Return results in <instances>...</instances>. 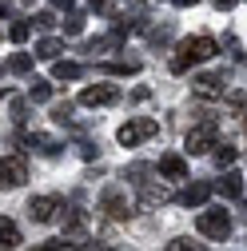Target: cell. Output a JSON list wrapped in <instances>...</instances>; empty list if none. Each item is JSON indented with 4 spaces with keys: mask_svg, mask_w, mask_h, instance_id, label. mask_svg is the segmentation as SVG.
<instances>
[{
    "mask_svg": "<svg viewBox=\"0 0 247 251\" xmlns=\"http://www.w3.org/2000/svg\"><path fill=\"white\" fill-rule=\"evenodd\" d=\"M215 44L211 36H192V40H183L179 48H175V56H172V72L179 76V72H188L192 64H199V60H207V56H215Z\"/></svg>",
    "mask_w": 247,
    "mask_h": 251,
    "instance_id": "6da1fadb",
    "label": "cell"
},
{
    "mask_svg": "<svg viewBox=\"0 0 247 251\" xmlns=\"http://www.w3.org/2000/svg\"><path fill=\"white\" fill-rule=\"evenodd\" d=\"M160 132V124L151 120V116H132L128 124H120V132H116V140L124 144V148H140L144 140H151Z\"/></svg>",
    "mask_w": 247,
    "mask_h": 251,
    "instance_id": "7a4b0ae2",
    "label": "cell"
},
{
    "mask_svg": "<svg viewBox=\"0 0 247 251\" xmlns=\"http://www.w3.org/2000/svg\"><path fill=\"white\" fill-rule=\"evenodd\" d=\"M215 136H220V120L215 116H203L196 128L188 132V140H183V148H188V155H203L215 148Z\"/></svg>",
    "mask_w": 247,
    "mask_h": 251,
    "instance_id": "3957f363",
    "label": "cell"
},
{
    "mask_svg": "<svg viewBox=\"0 0 247 251\" xmlns=\"http://www.w3.org/2000/svg\"><path fill=\"white\" fill-rule=\"evenodd\" d=\"M196 227H199V235H207V239H227L231 235V219H227V211L223 207H203L199 211V219H196Z\"/></svg>",
    "mask_w": 247,
    "mask_h": 251,
    "instance_id": "277c9868",
    "label": "cell"
},
{
    "mask_svg": "<svg viewBox=\"0 0 247 251\" xmlns=\"http://www.w3.org/2000/svg\"><path fill=\"white\" fill-rule=\"evenodd\" d=\"M100 211L108 215V219H128L132 215V200H128V192H124V187H104L100 192Z\"/></svg>",
    "mask_w": 247,
    "mask_h": 251,
    "instance_id": "5b68a950",
    "label": "cell"
},
{
    "mask_svg": "<svg viewBox=\"0 0 247 251\" xmlns=\"http://www.w3.org/2000/svg\"><path fill=\"white\" fill-rule=\"evenodd\" d=\"M60 211H64V196H32L28 200V215H32L36 224H52Z\"/></svg>",
    "mask_w": 247,
    "mask_h": 251,
    "instance_id": "8992f818",
    "label": "cell"
},
{
    "mask_svg": "<svg viewBox=\"0 0 247 251\" xmlns=\"http://www.w3.org/2000/svg\"><path fill=\"white\" fill-rule=\"evenodd\" d=\"M120 100V88L116 84H88L84 92H80V104L84 108H108V104H116Z\"/></svg>",
    "mask_w": 247,
    "mask_h": 251,
    "instance_id": "52a82bcc",
    "label": "cell"
},
{
    "mask_svg": "<svg viewBox=\"0 0 247 251\" xmlns=\"http://www.w3.org/2000/svg\"><path fill=\"white\" fill-rule=\"evenodd\" d=\"M28 179V160L24 155H4L0 160V187H20Z\"/></svg>",
    "mask_w": 247,
    "mask_h": 251,
    "instance_id": "ba28073f",
    "label": "cell"
},
{
    "mask_svg": "<svg viewBox=\"0 0 247 251\" xmlns=\"http://www.w3.org/2000/svg\"><path fill=\"white\" fill-rule=\"evenodd\" d=\"M223 88H227V76H223V72H203V76L192 80V92L203 96V100H220Z\"/></svg>",
    "mask_w": 247,
    "mask_h": 251,
    "instance_id": "9c48e42d",
    "label": "cell"
},
{
    "mask_svg": "<svg viewBox=\"0 0 247 251\" xmlns=\"http://www.w3.org/2000/svg\"><path fill=\"white\" fill-rule=\"evenodd\" d=\"M207 196H211V183H207V179H196V183L183 187L175 200H179L183 207H203V203H207Z\"/></svg>",
    "mask_w": 247,
    "mask_h": 251,
    "instance_id": "30bf717a",
    "label": "cell"
},
{
    "mask_svg": "<svg viewBox=\"0 0 247 251\" xmlns=\"http://www.w3.org/2000/svg\"><path fill=\"white\" fill-rule=\"evenodd\" d=\"M211 192H220L223 200H239V196H243V176L227 168V172H223V179H215V183H211Z\"/></svg>",
    "mask_w": 247,
    "mask_h": 251,
    "instance_id": "8fae6325",
    "label": "cell"
},
{
    "mask_svg": "<svg viewBox=\"0 0 247 251\" xmlns=\"http://www.w3.org/2000/svg\"><path fill=\"white\" fill-rule=\"evenodd\" d=\"M156 172L168 176V179H188V160H183V155H175V151H168V155H160Z\"/></svg>",
    "mask_w": 247,
    "mask_h": 251,
    "instance_id": "7c38bea8",
    "label": "cell"
},
{
    "mask_svg": "<svg viewBox=\"0 0 247 251\" xmlns=\"http://www.w3.org/2000/svg\"><path fill=\"white\" fill-rule=\"evenodd\" d=\"M24 144L32 148V151H40V155H48V160L64 151V144H60L56 136H44V132H32V136H24Z\"/></svg>",
    "mask_w": 247,
    "mask_h": 251,
    "instance_id": "4fadbf2b",
    "label": "cell"
},
{
    "mask_svg": "<svg viewBox=\"0 0 247 251\" xmlns=\"http://www.w3.org/2000/svg\"><path fill=\"white\" fill-rule=\"evenodd\" d=\"M151 176H156V168H151V164H132V168H124V179H128L132 187H148Z\"/></svg>",
    "mask_w": 247,
    "mask_h": 251,
    "instance_id": "5bb4252c",
    "label": "cell"
},
{
    "mask_svg": "<svg viewBox=\"0 0 247 251\" xmlns=\"http://www.w3.org/2000/svg\"><path fill=\"white\" fill-rule=\"evenodd\" d=\"M12 247H20V227L8 215H0V251H12Z\"/></svg>",
    "mask_w": 247,
    "mask_h": 251,
    "instance_id": "9a60e30c",
    "label": "cell"
},
{
    "mask_svg": "<svg viewBox=\"0 0 247 251\" xmlns=\"http://www.w3.org/2000/svg\"><path fill=\"white\" fill-rule=\"evenodd\" d=\"M108 76H136L140 72V60H108V64H96Z\"/></svg>",
    "mask_w": 247,
    "mask_h": 251,
    "instance_id": "2e32d148",
    "label": "cell"
},
{
    "mask_svg": "<svg viewBox=\"0 0 247 251\" xmlns=\"http://www.w3.org/2000/svg\"><path fill=\"white\" fill-rule=\"evenodd\" d=\"M52 76H56V80H80V76H84V68L76 64V60H56Z\"/></svg>",
    "mask_w": 247,
    "mask_h": 251,
    "instance_id": "e0dca14e",
    "label": "cell"
},
{
    "mask_svg": "<svg viewBox=\"0 0 247 251\" xmlns=\"http://www.w3.org/2000/svg\"><path fill=\"white\" fill-rule=\"evenodd\" d=\"M140 196H144V203H148V207H156V203H168V200H172V192H168V187H156V183L140 187Z\"/></svg>",
    "mask_w": 247,
    "mask_h": 251,
    "instance_id": "ac0fdd59",
    "label": "cell"
},
{
    "mask_svg": "<svg viewBox=\"0 0 247 251\" xmlns=\"http://www.w3.org/2000/svg\"><path fill=\"white\" fill-rule=\"evenodd\" d=\"M84 48H88L92 56H96V52H108V48H112V52H116V48H124V40H120V36L112 32V36H100V40H88Z\"/></svg>",
    "mask_w": 247,
    "mask_h": 251,
    "instance_id": "d6986e66",
    "label": "cell"
},
{
    "mask_svg": "<svg viewBox=\"0 0 247 251\" xmlns=\"http://www.w3.org/2000/svg\"><path fill=\"white\" fill-rule=\"evenodd\" d=\"M28 100H32V104H48V100H52V84H48V80H32Z\"/></svg>",
    "mask_w": 247,
    "mask_h": 251,
    "instance_id": "ffe728a7",
    "label": "cell"
},
{
    "mask_svg": "<svg viewBox=\"0 0 247 251\" xmlns=\"http://www.w3.org/2000/svg\"><path fill=\"white\" fill-rule=\"evenodd\" d=\"M60 52H64V44H60V40H52V36H44V40L36 44V56H40V60H56Z\"/></svg>",
    "mask_w": 247,
    "mask_h": 251,
    "instance_id": "44dd1931",
    "label": "cell"
},
{
    "mask_svg": "<svg viewBox=\"0 0 247 251\" xmlns=\"http://www.w3.org/2000/svg\"><path fill=\"white\" fill-rule=\"evenodd\" d=\"M8 72H16V76H28V72H32V56H28V52H16V56L8 60Z\"/></svg>",
    "mask_w": 247,
    "mask_h": 251,
    "instance_id": "7402d4cb",
    "label": "cell"
},
{
    "mask_svg": "<svg viewBox=\"0 0 247 251\" xmlns=\"http://www.w3.org/2000/svg\"><path fill=\"white\" fill-rule=\"evenodd\" d=\"M28 32H32V24H28V20H12V24H8V40H12V44H24Z\"/></svg>",
    "mask_w": 247,
    "mask_h": 251,
    "instance_id": "603a6c76",
    "label": "cell"
},
{
    "mask_svg": "<svg viewBox=\"0 0 247 251\" xmlns=\"http://www.w3.org/2000/svg\"><path fill=\"white\" fill-rule=\"evenodd\" d=\"M211 155H215V164H220V168H231V164H235V148H231V144H215Z\"/></svg>",
    "mask_w": 247,
    "mask_h": 251,
    "instance_id": "cb8c5ba5",
    "label": "cell"
},
{
    "mask_svg": "<svg viewBox=\"0 0 247 251\" xmlns=\"http://www.w3.org/2000/svg\"><path fill=\"white\" fill-rule=\"evenodd\" d=\"M72 112H76V108H72L68 100H64V104H52V120H56V124H72Z\"/></svg>",
    "mask_w": 247,
    "mask_h": 251,
    "instance_id": "d4e9b609",
    "label": "cell"
},
{
    "mask_svg": "<svg viewBox=\"0 0 247 251\" xmlns=\"http://www.w3.org/2000/svg\"><path fill=\"white\" fill-rule=\"evenodd\" d=\"M24 120H28V100L12 96V124H24Z\"/></svg>",
    "mask_w": 247,
    "mask_h": 251,
    "instance_id": "484cf974",
    "label": "cell"
},
{
    "mask_svg": "<svg viewBox=\"0 0 247 251\" xmlns=\"http://www.w3.org/2000/svg\"><path fill=\"white\" fill-rule=\"evenodd\" d=\"M64 32H68V36H80V32H84V16H80V12H68V20H64Z\"/></svg>",
    "mask_w": 247,
    "mask_h": 251,
    "instance_id": "4316f807",
    "label": "cell"
},
{
    "mask_svg": "<svg viewBox=\"0 0 247 251\" xmlns=\"http://www.w3.org/2000/svg\"><path fill=\"white\" fill-rule=\"evenodd\" d=\"M148 40H151V44H168V40H172V24H160V28H151V32H148Z\"/></svg>",
    "mask_w": 247,
    "mask_h": 251,
    "instance_id": "83f0119b",
    "label": "cell"
},
{
    "mask_svg": "<svg viewBox=\"0 0 247 251\" xmlns=\"http://www.w3.org/2000/svg\"><path fill=\"white\" fill-rule=\"evenodd\" d=\"M168 251H203V247H199V243H192V239H183V235H179V239H172V243H168Z\"/></svg>",
    "mask_w": 247,
    "mask_h": 251,
    "instance_id": "f1b7e54d",
    "label": "cell"
},
{
    "mask_svg": "<svg viewBox=\"0 0 247 251\" xmlns=\"http://www.w3.org/2000/svg\"><path fill=\"white\" fill-rule=\"evenodd\" d=\"M32 24H36V28H44V32H48V28L56 24V16H52V12H36V16H32Z\"/></svg>",
    "mask_w": 247,
    "mask_h": 251,
    "instance_id": "f546056e",
    "label": "cell"
},
{
    "mask_svg": "<svg viewBox=\"0 0 247 251\" xmlns=\"http://www.w3.org/2000/svg\"><path fill=\"white\" fill-rule=\"evenodd\" d=\"M60 247H64V239H44V243L32 247V251H60Z\"/></svg>",
    "mask_w": 247,
    "mask_h": 251,
    "instance_id": "4dcf8cb0",
    "label": "cell"
},
{
    "mask_svg": "<svg viewBox=\"0 0 247 251\" xmlns=\"http://www.w3.org/2000/svg\"><path fill=\"white\" fill-rule=\"evenodd\" d=\"M96 151H100V148H96V144H88V140H84V144H80V155H84V160H96Z\"/></svg>",
    "mask_w": 247,
    "mask_h": 251,
    "instance_id": "1f68e13d",
    "label": "cell"
},
{
    "mask_svg": "<svg viewBox=\"0 0 247 251\" xmlns=\"http://www.w3.org/2000/svg\"><path fill=\"white\" fill-rule=\"evenodd\" d=\"M88 4L96 8V12H112V0H88Z\"/></svg>",
    "mask_w": 247,
    "mask_h": 251,
    "instance_id": "d6a6232c",
    "label": "cell"
},
{
    "mask_svg": "<svg viewBox=\"0 0 247 251\" xmlns=\"http://www.w3.org/2000/svg\"><path fill=\"white\" fill-rule=\"evenodd\" d=\"M215 8H235V0H215Z\"/></svg>",
    "mask_w": 247,
    "mask_h": 251,
    "instance_id": "836d02e7",
    "label": "cell"
},
{
    "mask_svg": "<svg viewBox=\"0 0 247 251\" xmlns=\"http://www.w3.org/2000/svg\"><path fill=\"white\" fill-rule=\"evenodd\" d=\"M12 12V4H8V0H0V16H8Z\"/></svg>",
    "mask_w": 247,
    "mask_h": 251,
    "instance_id": "e575fe53",
    "label": "cell"
},
{
    "mask_svg": "<svg viewBox=\"0 0 247 251\" xmlns=\"http://www.w3.org/2000/svg\"><path fill=\"white\" fill-rule=\"evenodd\" d=\"M175 4H179V8H192V4H199V0H175Z\"/></svg>",
    "mask_w": 247,
    "mask_h": 251,
    "instance_id": "d590c367",
    "label": "cell"
},
{
    "mask_svg": "<svg viewBox=\"0 0 247 251\" xmlns=\"http://www.w3.org/2000/svg\"><path fill=\"white\" fill-rule=\"evenodd\" d=\"M52 4H56V8H72V0H52Z\"/></svg>",
    "mask_w": 247,
    "mask_h": 251,
    "instance_id": "8d00e7d4",
    "label": "cell"
},
{
    "mask_svg": "<svg viewBox=\"0 0 247 251\" xmlns=\"http://www.w3.org/2000/svg\"><path fill=\"white\" fill-rule=\"evenodd\" d=\"M0 72H4V64H0Z\"/></svg>",
    "mask_w": 247,
    "mask_h": 251,
    "instance_id": "74e56055",
    "label": "cell"
}]
</instances>
